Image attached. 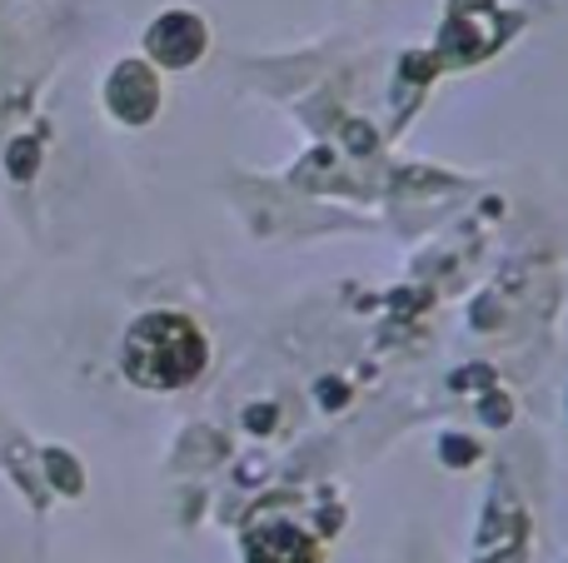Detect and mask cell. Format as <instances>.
Here are the masks:
<instances>
[{
  "mask_svg": "<svg viewBox=\"0 0 568 563\" xmlns=\"http://www.w3.org/2000/svg\"><path fill=\"white\" fill-rule=\"evenodd\" d=\"M249 563H314V549L299 528L264 524L249 534Z\"/></svg>",
  "mask_w": 568,
  "mask_h": 563,
  "instance_id": "277c9868",
  "label": "cell"
},
{
  "mask_svg": "<svg viewBox=\"0 0 568 563\" xmlns=\"http://www.w3.org/2000/svg\"><path fill=\"white\" fill-rule=\"evenodd\" d=\"M120 359L140 389H180L205 369V340L185 315H145L131 325Z\"/></svg>",
  "mask_w": 568,
  "mask_h": 563,
  "instance_id": "6da1fadb",
  "label": "cell"
},
{
  "mask_svg": "<svg viewBox=\"0 0 568 563\" xmlns=\"http://www.w3.org/2000/svg\"><path fill=\"white\" fill-rule=\"evenodd\" d=\"M30 155H36V150H30V140H21V145H15V150H11V170H15V175H30Z\"/></svg>",
  "mask_w": 568,
  "mask_h": 563,
  "instance_id": "5b68a950",
  "label": "cell"
},
{
  "mask_svg": "<svg viewBox=\"0 0 568 563\" xmlns=\"http://www.w3.org/2000/svg\"><path fill=\"white\" fill-rule=\"evenodd\" d=\"M160 106V90H155V75L145 65H120L110 75V110H115L125 125H145Z\"/></svg>",
  "mask_w": 568,
  "mask_h": 563,
  "instance_id": "3957f363",
  "label": "cell"
},
{
  "mask_svg": "<svg viewBox=\"0 0 568 563\" xmlns=\"http://www.w3.org/2000/svg\"><path fill=\"white\" fill-rule=\"evenodd\" d=\"M200 50H205V25L195 15L175 11L150 25V56L160 65H189V60H200Z\"/></svg>",
  "mask_w": 568,
  "mask_h": 563,
  "instance_id": "7a4b0ae2",
  "label": "cell"
}]
</instances>
